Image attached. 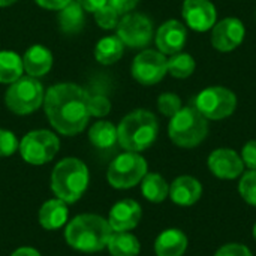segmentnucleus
Here are the masks:
<instances>
[{
  "instance_id": "1",
  "label": "nucleus",
  "mask_w": 256,
  "mask_h": 256,
  "mask_svg": "<svg viewBox=\"0 0 256 256\" xmlns=\"http://www.w3.org/2000/svg\"><path fill=\"white\" fill-rule=\"evenodd\" d=\"M45 116L62 135L81 134L90 118L88 93L74 82H62L48 88L44 98Z\"/></svg>"
},
{
  "instance_id": "2",
  "label": "nucleus",
  "mask_w": 256,
  "mask_h": 256,
  "mask_svg": "<svg viewBox=\"0 0 256 256\" xmlns=\"http://www.w3.org/2000/svg\"><path fill=\"white\" fill-rule=\"evenodd\" d=\"M112 232L108 220L96 214H80L68 224L64 237L70 248L93 254L108 246Z\"/></svg>"
},
{
  "instance_id": "3",
  "label": "nucleus",
  "mask_w": 256,
  "mask_h": 256,
  "mask_svg": "<svg viewBox=\"0 0 256 256\" xmlns=\"http://www.w3.org/2000/svg\"><path fill=\"white\" fill-rule=\"evenodd\" d=\"M159 134V123L153 112L135 110L117 126V142L126 152L140 153L153 146Z\"/></svg>"
},
{
  "instance_id": "4",
  "label": "nucleus",
  "mask_w": 256,
  "mask_h": 256,
  "mask_svg": "<svg viewBox=\"0 0 256 256\" xmlns=\"http://www.w3.org/2000/svg\"><path fill=\"white\" fill-rule=\"evenodd\" d=\"M88 186V170L76 158L60 160L52 170L51 188L54 195L66 204L76 202Z\"/></svg>"
},
{
  "instance_id": "5",
  "label": "nucleus",
  "mask_w": 256,
  "mask_h": 256,
  "mask_svg": "<svg viewBox=\"0 0 256 256\" xmlns=\"http://www.w3.org/2000/svg\"><path fill=\"white\" fill-rule=\"evenodd\" d=\"M168 135L182 148L198 147L208 135V120L195 106H183L171 117Z\"/></svg>"
},
{
  "instance_id": "6",
  "label": "nucleus",
  "mask_w": 256,
  "mask_h": 256,
  "mask_svg": "<svg viewBox=\"0 0 256 256\" xmlns=\"http://www.w3.org/2000/svg\"><path fill=\"white\" fill-rule=\"evenodd\" d=\"M44 98L45 92L42 84L36 78L27 75L9 86L4 94V102L12 112L18 116H27L44 105Z\"/></svg>"
},
{
  "instance_id": "7",
  "label": "nucleus",
  "mask_w": 256,
  "mask_h": 256,
  "mask_svg": "<svg viewBox=\"0 0 256 256\" xmlns=\"http://www.w3.org/2000/svg\"><path fill=\"white\" fill-rule=\"evenodd\" d=\"M194 106L207 120H224L234 114L237 108V96L228 87L212 86L198 93Z\"/></svg>"
},
{
  "instance_id": "8",
  "label": "nucleus",
  "mask_w": 256,
  "mask_h": 256,
  "mask_svg": "<svg viewBox=\"0 0 256 256\" xmlns=\"http://www.w3.org/2000/svg\"><path fill=\"white\" fill-rule=\"evenodd\" d=\"M147 174V162L142 156L134 152H126L117 156L110 168L106 178L116 189H130L141 183Z\"/></svg>"
},
{
  "instance_id": "9",
  "label": "nucleus",
  "mask_w": 256,
  "mask_h": 256,
  "mask_svg": "<svg viewBox=\"0 0 256 256\" xmlns=\"http://www.w3.org/2000/svg\"><path fill=\"white\" fill-rule=\"evenodd\" d=\"M60 148V141L56 134L39 129L28 132L20 142L21 158L30 165H44L51 162Z\"/></svg>"
},
{
  "instance_id": "10",
  "label": "nucleus",
  "mask_w": 256,
  "mask_h": 256,
  "mask_svg": "<svg viewBox=\"0 0 256 256\" xmlns=\"http://www.w3.org/2000/svg\"><path fill=\"white\" fill-rule=\"evenodd\" d=\"M117 38L129 48H146L153 39L152 20L138 12H129L117 24Z\"/></svg>"
},
{
  "instance_id": "11",
  "label": "nucleus",
  "mask_w": 256,
  "mask_h": 256,
  "mask_svg": "<svg viewBox=\"0 0 256 256\" xmlns=\"http://www.w3.org/2000/svg\"><path fill=\"white\" fill-rule=\"evenodd\" d=\"M130 74L142 86H154L168 74V58L158 50H142L132 62Z\"/></svg>"
},
{
  "instance_id": "12",
  "label": "nucleus",
  "mask_w": 256,
  "mask_h": 256,
  "mask_svg": "<svg viewBox=\"0 0 256 256\" xmlns=\"http://www.w3.org/2000/svg\"><path fill=\"white\" fill-rule=\"evenodd\" d=\"M246 36V27L242 20L226 16L218 21L212 28V45L219 52H231L238 48Z\"/></svg>"
},
{
  "instance_id": "13",
  "label": "nucleus",
  "mask_w": 256,
  "mask_h": 256,
  "mask_svg": "<svg viewBox=\"0 0 256 256\" xmlns=\"http://www.w3.org/2000/svg\"><path fill=\"white\" fill-rule=\"evenodd\" d=\"M182 15L192 30L201 33L208 32L218 22V10L210 0H184Z\"/></svg>"
},
{
  "instance_id": "14",
  "label": "nucleus",
  "mask_w": 256,
  "mask_h": 256,
  "mask_svg": "<svg viewBox=\"0 0 256 256\" xmlns=\"http://www.w3.org/2000/svg\"><path fill=\"white\" fill-rule=\"evenodd\" d=\"M154 42L158 51L165 56H172L180 52L188 42V30L186 26L178 20L165 21L156 32Z\"/></svg>"
},
{
  "instance_id": "15",
  "label": "nucleus",
  "mask_w": 256,
  "mask_h": 256,
  "mask_svg": "<svg viewBox=\"0 0 256 256\" xmlns=\"http://www.w3.org/2000/svg\"><path fill=\"white\" fill-rule=\"evenodd\" d=\"M210 171L222 180H234L244 171L242 156L231 148H216L207 160Z\"/></svg>"
},
{
  "instance_id": "16",
  "label": "nucleus",
  "mask_w": 256,
  "mask_h": 256,
  "mask_svg": "<svg viewBox=\"0 0 256 256\" xmlns=\"http://www.w3.org/2000/svg\"><path fill=\"white\" fill-rule=\"evenodd\" d=\"M141 220V206L134 200H123L117 202L111 212L108 224L112 231H130Z\"/></svg>"
},
{
  "instance_id": "17",
  "label": "nucleus",
  "mask_w": 256,
  "mask_h": 256,
  "mask_svg": "<svg viewBox=\"0 0 256 256\" xmlns=\"http://www.w3.org/2000/svg\"><path fill=\"white\" fill-rule=\"evenodd\" d=\"M201 195H202L201 183L190 176H180L170 186V198L172 200V202L183 207L194 206L195 202L200 201Z\"/></svg>"
},
{
  "instance_id": "18",
  "label": "nucleus",
  "mask_w": 256,
  "mask_h": 256,
  "mask_svg": "<svg viewBox=\"0 0 256 256\" xmlns=\"http://www.w3.org/2000/svg\"><path fill=\"white\" fill-rule=\"evenodd\" d=\"M21 58H22L24 70L27 72L28 76L33 78L46 75L52 68V54L44 45L30 46Z\"/></svg>"
},
{
  "instance_id": "19",
  "label": "nucleus",
  "mask_w": 256,
  "mask_h": 256,
  "mask_svg": "<svg viewBox=\"0 0 256 256\" xmlns=\"http://www.w3.org/2000/svg\"><path fill=\"white\" fill-rule=\"evenodd\" d=\"M188 249V237L180 230H166L154 242L158 256H183Z\"/></svg>"
},
{
  "instance_id": "20",
  "label": "nucleus",
  "mask_w": 256,
  "mask_h": 256,
  "mask_svg": "<svg viewBox=\"0 0 256 256\" xmlns=\"http://www.w3.org/2000/svg\"><path fill=\"white\" fill-rule=\"evenodd\" d=\"M39 222L45 230H58L68 222V207L62 200H50L39 210Z\"/></svg>"
},
{
  "instance_id": "21",
  "label": "nucleus",
  "mask_w": 256,
  "mask_h": 256,
  "mask_svg": "<svg viewBox=\"0 0 256 256\" xmlns=\"http://www.w3.org/2000/svg\"><path fill=\"white\" fill-rule=\"evenodd\" d=\"M57 21H58V27L63 33L75 34L84 27V22H86L84 9L81 8L80 3L72 0L69 4H66L63 9L58 10Z\"/></svg>"
},
{
  "instance_id": "22",
  "label": "nucleus",
  "mask_w": 256,
  "mask_h": 256,
  "mask_svg": "<svg viewBox=\"0 0 256 256\" xmlns=\"http://www.w3.org/2000/svg\"><path fill=\"white\" fill-rule=\"evenodd\" d=\"M124 52L123 42L116 36H106L96 44L94 57L100 64H114L117 63Z\"/></svg>"
},
{
  "instance_id": "23",
  "label": "nucleus",
  "mask_w": 256,
  "mask_h": 256,
  "mask_svg": "<svg viewBox=\"0 0 256 256\" xmlns=\"http://www.w3.org/2000/svg\"><path fill=\"white\" fill-rule=\"evenodd\" d=\"M141 192L150 202H162L170 195V186L160 174L147 172L141 180Z\"/></svg>"
},
{
  "instance_id": "24",
  "label": "nucleus",
  "mask_w": 256,
  "mask_h": 256,
  "mask_svg": "<svg viewBox=\"0 0 256 256\" xmlns=\"http://www.w3.org/2000/svg\"><path fill=\"white\" fill-rule=\"evenodd\" d=\"M140 249L138 238L128 231H114L108 242V250L112 256H138Z\"/></svg>"
},
{
  "instance_id": "25",
  "label": "nucleus",
  "mask_w": 256,
  "mask_h": 256,
  "mask_svg": "<svg viewBox=\"0 0 256 256\" xmlns=\"http://www.w3.org/2000/svg\"><path fill=\"white\" fill-rule=\"evenodd\" d=\"M22 58L12 51H0V84H12L22 76Z\"/></svg>"
},
{
  "instance_id": "26",
  "label": "nucleus",
  "mask_w": 256,
  "mask_h": 256,
  "mask_svg": "<svg viewBox=\"0 0 256 256\" xmlns=\"http://www.w3.org/2000/svg\"><path fill=\"white\" fill-rule=\"evenodd\" d=\"M88 140L96 148H111L117 142V128L111 122H96L88 130Z\"/></svg>"
},
{
  "instance_id": "27",
  "label": "nucleus",
  "mask_w": 256,
  "mask_h": 256,
  "mask_svg": "<svg viewBox=\"0 0 256 256\" xmlns=\"http://www.w3.org/2000/svg\"><path fill=\"white\" fill-rule=\"evenodd\" d=\"M195 69H196V62L188 52L180 51L168 58V74L177 80L189 78L195 72Z\"/></svg>"
},
{
  "instance_id": "28",
  "label": "nucleus",
  "mask_w": 256,
  "mask_h": 256,
  "mask_svg": "<svg viewBox=\"0 0 256 256\" xmlns=\"http://www.w3.org/2000/svg\"><path fill=\"white\" fill-rule=\"evenodd\" d=\"M182 108H183L182 99H180L178 94H176V93L166 92V93H162V94L158 98V110H159L160 114H164L165 117H170V118H171V117L176 116Z\"/></svg>"
},
{
  "instance_id": "29",
  "label": "nucleus",
  "mask_w": 256,
  "mask_h": 256,
  "mask_svg": "<svg viewBox=\"0 0 256 256\" xmlns=\"http://www.w3.org/2000/svg\"><path fill=\"white\" fill-rule=\"evenodd\" d=\"M238 190H240L242 198L248 204L256 207V170H250L242 176Z\"/></svg>"
},
{
  "instance_id": "30",
  "label": "nucleus",
  "mask_w": 256,
  "mask_h": 256,
  "mask_svg": "<svg viewBox=\"0 0 256 256\" xmlns=\"http://www.w3.org/2000/svg\"><path fill=\"white\" fill-rule=\"evenodd\" d=\"M94 15V20H96V24L100 27V28H105V30H111V28H116L118 21H120V15L118 12L111 8L108 3L102 8H99L98 10L93 12Z\"/></svg>"
},
{
  "instance_id": "31",
  "label": "nucleus",
  "mask_w": 256,
  "mask_h": 256,
  "mask_svg": "<svg viewBox=\"0 0 256 256\" xmlns=\"http://www.w3.org/2000/svg\"><path fill=\"white\" fill-rule=\"evenodd\" d=\"M111 111V102L108 98L98 94V96H90L88 94V112L90 117H105Z\"/></svg>"
},
{
  "instance_id": "32",
  "label": "nucleus",
  "mask_w": 256,
  "mask_h": 256,
  "mask_svg": "<svg viewBox=\"0 0 256 256\" xmlns=\"http://www.w3.org/2000/svg\"><path fill=\"white\" fill-rule=\"evenodd\" d=\"M20 147L16 136L6 129H0V158H8L14 154Z\"/></svg>"
},
{
  "instance_id": "33",
  "label": "nucleus",
  "mask_w": 256,
  "mask_h": 256,
  "mask_svg": "<svg viewBox=\"0 0 256 256\" xmlns=\"http://www.w3.org/2000/svg\"><path fill=\"white\" fill-rule=\"evenodd\" d=\"M214 256H254L252 252L243 246V244H238V243H230V244H225L222 246Z\"/></svg>"
},
{
  "instance_id": "34",
  "label": "nucleus",
  "mask_w": 256,
  "mask_h": 256,
  "mask_svg": "<svg viewBox=\"0 0 256 256\" xmlns=\"http://www.w3.org/2000/svg\"><path fill=\"white\" fill-rule=\"evenodd\" d=\"M242 159L249 170H256V140H250L243 146Z\"/></svg>"
},
{
  "instance_id": "35",
  "label": "nucleus",
  "mask_w": 256,
  "mask_h": 256,
  "mask_svg": "<svg viewBox=\"0 0 256 256\" xmlns=\"http://www.w3.org/2000/svg\"><path fill=\"white\" fill-rule=\"evenodd\" d=\"M138 3H140V0H108V4L111 8H114L118 12V15H126V14L132 12Z\"/></svg>"
},
{
  "instance_id": "36",
  "label": "nucleus",
  "mask_w": 256,
  "mask_h": 256,
  "mask_svg": "<svg viewBox=\"0 0 256 256\" xmlns=\"http://www.w3.org/2000/svg\"><path fill=\"white\" fill-rule=\"evenodd\" d=\"M40 8L45 9H51V10H60L63 9L66 4H69L72 0H34Z\"/></svg>"
},
{
  "instance_id": "37",
  "label": "nucleus",
  "mask_w": 256,
  "mask_h": 256,
  "mask_svg": "<svg viewBox=\"0 0 256 256\" xmlns=\"http://www.w3.org/2000/svg\"><path fill=\"white\" fill-rule=\"evenodd\" d=\"M76 3L81 4V8L86 10V12H94L98 10L99 8L105 6L108 3V0H75Z\"/></svg>"
},
{
  "instance_id": "38",
  "label": "nucleus",
  "mask_w": 256,
  "mask_h": 256,
  "mask_svg": "<svg viewBox=\"0 0 256 256\" xmlns=\"http://www.w3.org/2000/svg\"><path fill=\"white\" fill-rule=\"evenodd\" d=\"M10 256H40V254L33 248H20Z\"/></svg>"
},
{
  "instance_id": "39",
  "label": "nucleus",
  "mask_w": 256,
  "mask_h": 256,
  "mask_svg": "<svg viewBox=\"0 0 256 256\" xmlns=\"http://www.w3.org/2000/svg\"><path fill=\"white\" fill-rule=\"evenodd\" d=\"M16 0H0V8H6V6H10L14 4Z\"/></svg>"
},
{
  "instance_id": "40",
  "label": "nucleus",
  "mask_w": 256,
  "mask_h": 256,
  "mask_svg": "<svg viewBox=\"0 0 256 256\" xmlns=\"http://www.w3.org/2000/svg\"><path fill=\"white\" fill-rule=\"evenodd\" d=\"M254 238L256 240V224H255V226H254Z\"/></svg>"
}]
</instances>
